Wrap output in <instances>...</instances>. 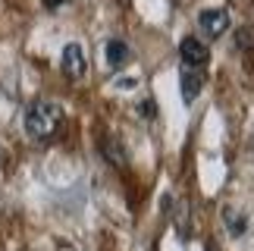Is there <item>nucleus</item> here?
<instances>
[{
	"label": "nucleus",
	"mask_w": 254,
	"mask_h": 251,
	"mask_svg": "<svg viewBox=\"0 0 254 251\" xmlns=\"http://www.w3.org/2000/svg\"><path fill=\"white\" fill-rule=\"evenodd\" d=\"M223 220H226V226H229V236H236V239L248 229V220L239 217L236 210H223Z\"/></svg>",
	"instance_id": "nucleus-7"
},
{
	"label": "nucleus",
	"mask_w": 254,
	"mask_h": 251,
	"mask_svg": "<svg viewBox=\"0 0 254 251\" xmlns=\"http://www.w3.org/2000/svg\"><path fill=\"white\" fill-rule=\"evenodd\" d=\"M179 54H182V63L189 66V69H201V66L210 60V51H207V44H204V41H198L194 35L182 38V44H179Z\"/></svg>",
	"instance_id": "nucleus-2"
},
{
	"label": "nucleus",
	"mask_w": 254,
	"mask_h": 251,
	"mask_svg": "<svg viewBox=\"0 0 254 251\" xmlns=\"http://www.w3.org/2000/svg\"><path fill=\"white\" fill-rule=\"evenodd\" d=\"M251 148H254V138H251Z\"/></svg>",
	"instance_id": "nucleus-12"
},
{
	"label": "nucleus",
	"mask_w": 254,
	"mask_h": 251,
	"mask_svg": "<svg viewBox=\"0 0 254 251\" xmlns=\"http://www.w3.org/2000/svg\"><path fill=\"white\" fill-rule=\"evenodd\" d=\"M129 60H132V51H129V44H126V41H120V38L107 41V63H110L113 69H123Z\"/></svg>",
	"instance_id": "nucleus-6"
},
{
	"label": "nucleus",
	"mask_w": 254,
	"mask_h": 251,
	"mask_svg": "<svg viewBox=\"0 0 254 251\" xmlns=\"http://www.w3.org/2000/svg\"><path fill=\"white\" fill-rule=\"evenodd\" d=\"M198 25H201L204 38H220L229 28V13L226 9H204L198 16Z\"/></svg>",
	"instance_id": "nucleus-3"
},
{
	"label": "nucleus",
	"mask_w": 254,
	"mask_h": 251,
	"mask_svg": "<svg viewBox=\"0 0 254 251\" xmlns=\"http://www.w3.org/2000/svg\"><path fill=\"white\" fill-rule=\"evenodd\" d=\"M138 113H141V117H157V104H154L151 98H148V101H141V107H138Z\"/></svg>",
	"instance_id": "nucleus-9"
},
{
	"label": "nucleus",
	"mask_w": 254,
	"mask_h": 251,
	"mask_svg": "<svg viewBox=\"0 0 254 251\" xmlns=\"http://www.w3.org/2000/svg\"><path fill=\"white\" fill-rule=\"evenodd\" d=\"M201 88H204L201 69H189V66H185V72H182V101L185 104H194V98L201 94Z\"/></svg>",
	"instance_id": "nucleus-5"
},
{
	"label": "nucleus",
	"mask_w": 254,
	"mask_h": 251,
	"mask_svg": "<svg viewBox=\"0 0 254 251\" xmlns=\"http://www.w3.org/2000/svg\"><path fill=\"white\" fill-rule=\"evenodd\" d=\"M63 72L69 75V79H82L85 69H88V63H85V54H82V47L79 44H66L63 47Z\"/></svg>",
	"instance_id": "nucleus-4"
},
{
	"label": "nucleus",
	"mask_w": 254,
	"mask_h": 251,
	"mask_svg": "<svg viewBox=\"0 0 254 251\" xmlns=\"http://www.w3.org/2000/svg\"><path fill=\"white\" fill-rule=\"evenodd\" d=\"M107 157H110L116 167H123V163H126V148L116 138H107Z\"/></svg>",
	"instance_id": "nucleus-8"
},
{
	"label": "nucleus",
	"mask_w": 254,
	"mask_h": 251,
	"mask_svg": "<svg viewBox=\"0 0 254 251\" xmlns=\"http://www.w3.org/2000/svg\"><path fill=\"white\" fill-rule=\"evenodd\" d=\"M63 3H66V0H44L47 9H57V6H63Z\"/></svg>",
	"instance_id": "nucleus-11"
},
{
	"label": "nucleus",
	"mask_w": 254,
	"mask_h": 251,
	"mask_svg": "<svg viewBox=\"0 0 254 251\" xmlns=\"http://www.w3.org/2000/svg\"><path fill=\"white\" fill-rule=\"evenodd\" d=\"M254 47V32H248V28H242V32H239V47Z\"/></svg>",
	"instance_id": "nucleus-10"
},
{
	"label": "nucleus",
	"mask_w": 254,
	"mask_h": 251,
	"mask_svg": "<svg viewBox=\"0 0 254 251\" xmlns=\"http://www.w3.org/2000/svg\"><path fill=\"white\" fill-rule=\"evenodd\" d=\"M60 123H63V110L57 107L54 101L28 104V110H25V132L32 135V138H38V141L51 138V135H57Z\"/></svg>",
	"instance_id": "nucleus-1"
}]
</instances>
